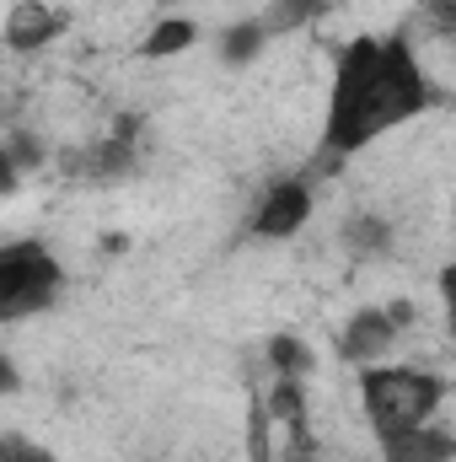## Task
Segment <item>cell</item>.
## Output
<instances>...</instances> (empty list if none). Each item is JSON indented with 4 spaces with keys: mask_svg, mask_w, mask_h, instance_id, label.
Wrapping results in <instances>:
<instances>
[{
    "mask_svg": "<svg viewBox=\"0 0 456 462\" xmlns=\"http://www.w3.org/2000/svg\"><path fill=\"white\" fill-rule=\"evenodd\" d=\"M441 301H446V323H451V334H456V263L441 269Z\"/></svg>",
    "mask_w": 456,
    "mask_h": 462,
    "instance_id": "e0dca14e",
    "label": "cell"
},
{
    "mask_svg": "<svg viewBox=\"0 0 456 462\" xmlns=\"http://www.w3.org/2000/svg\"><path fill=\"white\" fill-rule=\"evenodd\" d=\"M59 285H65V269H59V258L43 242H11V247H0V318L5 323L43 312L59 296Z\"/></svg>",
    "mask_w": 456,
    "mask_h": 462,
    "instance_id": "3957f363",
    "label": "cell"
},
{
    "mask_svg": "<svg viewBox=\"0 0 456 462\" xmlns=\"http://www.w3.org/2000/svg\"><path fill=\"white\" fill-rule=\"evenodd\" d=\"M59 27H65V11H54V5H43V0H16L11 16H5V49L32 54V49H43L49 38H59Z\"/></svg>",
    "mask_w": 456,
    "mask_h": 462,
    "instance_id": "8992f818",
    "label": "cell"
},
{
    "mask_svg": "<svg viewBox=\"0 0 456 462\" xmlns=\"http://www.w3.org/2000/svg\"><path fill=\"white\" fill-rule=\"evenodd\" d=\"M312 221V183L306 178H274L252 210V231L279 242V236H296V231Z\"/></svg>",
    "mask_w": 456,
    "mask_h": 462,
    "instance_id": "277c9868",
    "label": "cell"
},
{
    "mask_svg": "<svg viewBox=\"0 0 456 462\" xmlns=\"http://www.w3.org/2000/svg\"><path fill=\"white\" fill-rule=\"evenodd\" d=\"M451 210H456V199H451Z\"/></svg>",
    "mask_w": 456,
    "mask_h": 462,
    "instance_id": "d6986e66",
    "label": "cell"
},
{
    "mask_svg": "<svg viewBox=\"0 0 456 462\" xmlns=\"http://www.w3.org/2000/svg\"><path fill=\"white\" fill-rule=\"evenodd\" d=\"M269 414L274 420H285V425H296V436L306 430V387H301V376H274V387H269Z\"/></svg>",
    "mask_w": 456,
    "mask_h": 462,
    "instance_id": "8fae6325",
    "label": "cell"
},
{
    "mask_svg": "<svg viewBox=\"0 0 456 462\" xmlns=\"http://www.w3.org/2000/svg\"><path fill=\"white\" fill-rule=\"evenodd\" d=\"M194 43H199V27H194L188 16H161V22L145 32L140 60H172V54H183V49H194Z\"/></svg>",
    "mask_w": 456,
    "mask_h": 462,
    "instance_id": "ba28073f",
    "label": "cell"
},
{
    "mask_svg": "<svg viewBox=\"0 0 456 462\" xmlns=\"http://www.w3.org/2000/svg\"><path fill=\"white\" fill-rule=\"evenodd\" d=\"M0 462H54V457H49L38 441H27L22 430H5V436H0Z\"/></svg>",
    "mask_w": 456,
    "mask_h": 462,
    "instance_id": "9a60e30c",
    "label": "cell"
},
{
    "mask_svg": "<svg viewBox=\"0 0 456 462\" xmlns=\"http://www.w3.org/2000/svg\"><path fill=\"white\" fill-rule=\"evenodd\" d=\"M167 5H178V0H167Z\"/></svg>",
    "mask_w": 456,
    "mask_h": 462,
    "instance_id": "ac0fdd59",
    "label": "cell"
},
{
    "mask_svg": "<svg viewBox=\"0 0 456 462\" xmlns=\"http://www.w3.org/2000/svg\"><path fill=\"white\" fill-rule=\"evenodd\" d=\"M269 365H274V376H306L312 349L301 339H290V334H279V339H269Z\"/></svg>",
    "mask_w": 456,
    "mask_h": 462,
    "instance_id": "7c38bea8",
    "label": "cell"
},
{
    "mask_svg": "<svg viewBox=\"0 0 456 462\" xmlns=\"http://www.w3.org/2000/svg\"><path fill=\"white\" fill-rule=\"evenodd\" d=\"M343 242H349L354 253H376V247H387V226L370 221V216H354V221L343 226Z\"/></svg>",
    "mask_w": 456,
    "mask_h": 462,
    "instance_id": "4fadbf2b",
    "label": "cell"
},
{
    "mask_svg": "<svg viewBox=\"0 0 456 462\" xmlns=\"http://www.w3.org/2000/svg\"><path fill=\"white\" fill-rule=\"evenodd\" d=\"M419 11H424L430 32H456V0H424Z\"/></svg>",
    "mask_w": 456,
    "mask_h": 462,
    "instance_id": "2e32d148",
    "label": "cell"
},
{
    "mask_svg": "<svg viewBox=\"0 0 456 462\" xmlns=\"http://www.w3.org/2000/svg\"><path fill=\"white\" fill-rule=\"evenodd\" d=\"M451 457H456V436L435 430V425H419V430L381 447V462H451Z\"/></svg>",
    "mask_w": 456,
    "mask_h": 462,
    "instance_id": "52a82bcc",
    "label": "cell"
},
{
    "mask_svg": "<svg viewBox=\"0 0 456 462\" xmlns=\"http://www.w3.org/2000/svg\"><path fill=\"white\" fill-rule=\"evenodd\" d=\"M430 108V81L403 32L349 38L333 65L328 114H323V167L365 151L376 134L408 124Z\"/></svg>",
    "mask_w": 456,
    "mask_h": 462,
    "instance_id": "6da1fadb",
    "label": "cell"
},
{
    "mask_svg": "<svg viewBox=\"0 0 456 462\" xmlns=\"http://www.w3.org/2000/svg\"><path fill=\"white\" fill-rule=\"evenodd\" d=\"M263 49H269V27H263L258 16H252V22H231V27H221V60L236 65V70L252 65Z\"/></svg>",
    "mask_w": 456,
    "mask_h": 462,
    "instance_id": "30bf717a",
    "label": "cell"
},
{
    "mask_svg": "<svg viewBox=\"0 0 456 462\" xmlns=\"http://www.w3.org/2000/svg\"><path fill=\"white\" fill-rule=\"evenodd\" d=\"M397 323H392V312L381 307V312H354L349 318V328H343V339H339V349H343V360H354V365H370V360H381L387 349L397 345Z\"/></svg>",
    "mask_w": 456,
    "mask_h": 462,
    "instance_id": "5b68a950",
    "label": "cell"
},
{
    "mask_svg": "<svg viewBox=\"0 0 456 462\" xmlns=\"http://www.w3.org/2000/svg\"><path fill=\"white\" fill-rule=\"evenodd\" d=\"M328 5H333V0H269L258 22L269 27V38H285V32H296V27H306V22L328 16Z\"/></svg>",
    "mask_w": 456,
    "mask_h": 462,
    "instance_id": "9c48e42d",
    "label": "cell"
},
{
    "mask_svg": "<svg viewBox=\"0 0 456 462\" xmlns=\"http://www.w3.org/2000/svg\"><path fill=\"white\" fill-rule=\"evenodd\" d=\"M269 403H252V414H247V457L252 462H269Z\"/></svg>",
    "mask_w": 456,
    "mask_h": 462,
    "instance_id": "5bb4252c",
    "label": "cell"
},
{
    "mask_svg": "<svg viewBox=\"0 0 456 462\" xmlns=\"http://www.w3.org/2000/svg\"><path fill=\"white\" fill-rule=\"evenodd\" d=\"M446 382L435 371H414V365H360V409L370 436L387 447L419 425H430V414L441 409Z\"/></svg>",
    "mask_w": 456,
    "mask_h": 462,
    "instance_id": "7a4b0ae2",
    "label": "cell"
}]
</instances>
